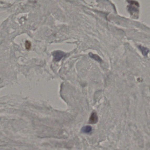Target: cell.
Masks as SVG:
<instances>
[{
    "mask_svg": "<svg viewBox=\"0 0 150 150\" xmlns=\"http://www.w3.org/2000/svg\"><path fill=\"white\" fill-rule=\"evenodd\" d=\"M53 55L55 60L56 62H58L65 56V54L63 51H55L53 53Z\"/></svg>",
    "mask_w": 150,
    "mask_h": 150,
    "instance_id": "cell-1",
    "label": "cell"
},
{
    "mask_svg": "<svg viewBox=\"0 0 150 150\" xmlns=\"http://www.w3.org/2000/svg\"><path fill=\"white\" fill-rule=\"evenodd\" d=\"M98 116L97 115V113L96 112H93L90 117L89 123L92 124H96L98 122Z\"/></svg>",
    "mask_w": 150,
    "mask_h": 150,
    "instance_id": "cell-2",
    "label": "cell"
},
{
    "mask_svg": "<svg viewBox=\"0 0 150 150\" xmlns=\"http://www.w3.org/2000/svg\"><path fill=\"white\" fill-rule=\"evenodd\" d=\"M92 131V127L89 126H86L82 127L81 131L82 133H91Z\"/></svg>",
    "mask_w": 150,
    "mask_h": 150,
    "instance_id": "cell-3",
    "label": "cell"
},
{
    "mask_svg": "<svg viewBox=\"0 0 150 150\" xmlns=\"http://www.w3.org/2000/svg\"><path fill=\"white\" fill-rule=\"evenodd\" d=\"M89 55L92 58L94 59L95 60L97 61V62H102V59H101V58L98 55H97L96 54H93L92 53H89Z\"/></svg>",
    "mask_w": 150,
    "mask_h": 150,
    "instance_id": "cell-4",
    "label": "cell"
},
{
    "mask_svg": "<svg viewBox=\"0 0 150 150\" xmlns=\"http://www.w3.org/2000/svg\"><path fill=\"white\" fill-rule=\"evenodd\" d=\"M139 48L141 50V51L142 52V54L144 56H147L149 52V50L145 47L139 46Z\"/></svg>",
    "mask_w": 150,
    "mask_h": 150,
    "instance_id": "cell-5",
    "label": "cell"
},
{
    "mask_svg": "<svg viewBox=\"0 0 150 150\" xmlns=\"http://www.w3.org/2000/svg\"><path fill=\"white\" fill-rule=\"evenodd\" d=\"M26 47L27 49L29 50L31 47V44L29 41L26 42L25 44Z\"/></svg>",
    "mask_w": 150,
    "mask_h": 150,
    "instance_id": "cell-6",
    "label": "cell"
}]
</instances>
